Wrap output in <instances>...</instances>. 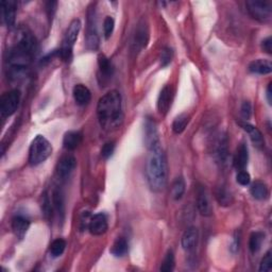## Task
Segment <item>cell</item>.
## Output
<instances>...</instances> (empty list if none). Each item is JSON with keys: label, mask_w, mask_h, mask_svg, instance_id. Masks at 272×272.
I'll list each match as a JSON object with an SVG mask.
<instances>
[{"label": "cell", "mask_w": 272, "mask_h": 272, "mask_svg": "<svg viewBox=\"0 0 272 272\" xmlns=\"http://www.w3.org/2000/svg\"><path fill=\"white\" fill-rule=\"evenodd\" d=\"M37 48L36 39L27 29H20L18 40L6 53V73L7 78L19 80L27 75L32 57Z\"/></svg>", "instance_id": "6da1fadb"}, {"label": "cell", "mask_w": 272, "mask_h": 272, "mask_svg": "<svg viewBox=\"0 0 272 272\" xmlns=\"http://www.w3.org/2000/svg\"><path fill=\"white\" fill-rule=\"evenodd\" d=\"M97 115L103 130L111 132L120 128L123 122V113L119 92L111 90L99 99Z\"/></svg>", "instance_id": "7a4b0ae2"}, {"label": "cell", "mask_w": 272, "mask_h": 272, "mask_svg": "<svg viewBox=\"0 0 272 272\" xmlns=\"http://www.w3.org/2000/svg\"><path fill=\"white\" fill-rule=\"evenodd\" d=\"M167 160L161 147L150 150L146 165L147 181L151 191L160 193L167 183Z\"/></svg>", "instance_id": "3957f363"}, {"label": "cell", "mask_w": 272, "mask_h": 272, "mask_svg": "<svg viewBox=\"0 0 272 272\" xmlns=\"http://www.w3.org/2000/svg\"><path fill=\"white\" fill-rule=\"evenodd\" d=\"M52 154V146L43 135H37L33 139L29 149V164L35 167L44 163Z\"/></svg>", "instance_id": "277c9868"}, {"label": "cell", "mask_w": 272, "mask_h": 272, "mask_svg": "<svg viewBox=\"0 0 272 272\" xmlns=\"http://www.w3.org/2000/svg\"><path fill=\"white\" fill-rule=\"evenodd\" d=\"M81 21L73 19L68 26L63 38V44L59 50V57L64 62H70L72 59V49L81 31Z\"/></svg>", "instance_id": "5b68a950"}, {"label": "cell", "mask_w": 272, "mask_h": 272, "mask_svg": "<svg viewBox=\"0 0 272 272\" xmlns=\"http://www.w3.org/2000/svg\"><path fill=\"white\" fill-rule=\"evenodd\" d=\"M246 5L254 19L261 22H266L271 19L272 3L269 0H248Z\"/></svg>", "instance_id": "8992f818"}, {"label": "cell", "mask_w": 272, "mask_h": 272, "mask_svg": "<svg viewBox=\"0 0 272 272\" xmlns=\"http://www.w3.org/2000/svg\"><path fill=\"white\" fill-rule=\"evenodd\" d=\"M20 92L18 89H12L6 92L0 99V113L2 117H10L17 111L20 102Z\"/></svg>", "instance_id": "52a82bcc"}, {"label": "cell", "mask_w": 272, "mask_h": 272, "mask_svg": "<svg viewBox=\"0 0 272 272\" xmlns=\"http://www.w3.org/2000/svg\"><path fill=\"white\" fill-rule=\"evenodd\" d=\"M144 141L148 150L155 149L160 147V137L156 123L151 118H147L144 128Z\"/></svg>", "instance_id": "ba28073f"}, {"label": "cell", "mask_w": 272, "mask_h": 272, "mask_svg": "<svg viewBox=\"0 0 272 272\" xmlns=\"http://www.w3.org/2000/svg\"><path fill=\"white\" fill-rule=\"evenodd\" d=\"M86 45L89 49H97L99 46V36L96 26L95 11L90 10L88 12L87 18V30H86Z\"/></svg>", "instance_id": "9c48e42d"}, {"label": "cell", "mask_w": 272, "mask_h": 272, "mask_svg": "<svg viewBox=\"0 0 272 272\" xmlns=\"http://www.w3.org/2000/svg\"><path fill=\"white\" fill-rule=\"evenodd\" d=\"M109 229L108 218L103 213H98L92 216L88 225V231L94 236H101L106 233Z\"/></svg>", "instance_id": "30bf717a"}, {"label": "cell", "mask_w": 272, "mask_h": 272, "mask_svg": "<svg viewBox=\"0 0 272 272\" xmlns=\"http://www.w3.org/2000/svg\"><path fill=\"white\" fill-rule=\"evenodd\" d=\"M76 166L77 161L75 159V156H72L70 154L64 155L56 165V175L62 180L67 179L72 174V171L75 170Z\"/></svg>", "instance_id": "8fae6325"}, {"label": "cell", "mask_w": 272, "mask_h": 272, "mask_svg": "<svg viewBox=\"0 0 272 272\" xmlns=\"http://www.w3.org/2000/svg\"><path fill=\"white\" fill-rule=\"evenodd\" d=\"M98 65H99V82L100 84L104 85L108 83V82L111 80L113 72H114V67L111 63V61L103 54H100L98 57Z\"/></svg>", "instance_id": "7c38bea8"}, {"label": "cell", "mask_w": 272, "mask_h": 272, "mask_svg": "<svg viewBox=\"0 0 272 272\" xmlns=\"http://www.w3.org/2000/svg\"><path fill=\"white\" fill-rule=\"evenodd\" d=\"M2 12V18L4 23L9 28H12L15 24L16 11H17V2L14 0H3L0 3Z\"/></svg>", "instance_id": "4fadbf2b"}, {"label": "cell", "mask_w": 272, "mask_h": 272, "mask_svg": "<svg viewBox=\"0 0 272 272\" xmlns=\"http://www.w3.org/2000/svg\"><path fill=\"white\" fill-rule=\"evenodd\" d=\"M197 207L202 216L209 217L212 215L213 209L210 202V198L207 189L203 186H200L197 191Z\"/></svg>", "instance_id": "5bb4252c"}, {"label": "cell", "mask_w": 272, "mask_h": 272, "mask_svg": "<svg viewBox=\"0 0 272 272\" xmlns=\"http://www.w3.org/2000/svg\"><path fill=\"white\" fill-rule=\"evenodd\" d=\"M198 240H199V232H198V229L195 227L188 228L182 236L181 245H182V248L186 252H192L196 249V247L198 245Z\"/></svg>", "instance_id": "9a60e30c"}, {"label": "cell", "mask_w": 272, "mask_h": 272, "mask_svg": "<svg viewBox=\"0 0 272 272\" xmlns=\"http://www.w3.org/2000/svg\"><path fill=\"white\" fill-rule=\"evenodd\" d=\"M249 162V151H248V147H247L244 143H242L240 146L237 147L234 159H233V164L234 167L240 171V170H245L247 165H248Z\"/></svg>", "instance_id": "2e32d148"}, {"label": "cell", "mask_w": 272, "mask_h": 272, "mask_svg": "<svg viewBox=\"0 0 272 272\" xmlns=\"http://www.w3.org/2000/svg\"><path fill=\"white\" fill-rule=\"evenodd\" d=\"M240 125L247 132V133H248L252 144L257 148H259V149H262L264 145H265V139H264L262 132L257 127L250 125V123L240 122Z\"/></svg>", "instance_id": "e0dca14e"}, {"label": "cell", "mask_w": 272, "mask_h": 272, "mask_svg": "<svg viewBox=\"0 0 272 272\" xmlns=\"http://www.w3.org/2000/svg\"><path fill=\"white\" fill-rule=\"evenodd\" d=\"M172 89L169 85L164 86L158 99V110L162 115H166L171 106Z\"/></svg>", "instance_id": "ac0fdd59"}, {"label": "cell", "mask_w": 272, "mask_h": 272, "mask_svg": "<svg viewBox=\"0 0 272 272\" xmlns=\"http://www.w3.org/2000/svg\"><path fill=\"white\" fill-rule=\"evenodd\" d=\"M30 227V221L24 216L21 215H16L12 219V230L14 235L19 238V240H22L26 235L27 231L29 230Z\"/></svg>", "instance_id": "d6986e66"}, {"label": "cell", "mask_w": 272, "mask_h": 272, "mask_svg": "<svg viewBox=\"0 0 272 272\" xmlns=\"http://www.w3.org/2000/svg\"><path fill=\"white\" fill-rule=\"evenodd\" d=\"M83 135L79 131H69L64 135L63 138V147L66 150L72 151L76 150L77 148L81 145Z\"/></svg>", "instance_id": "ffe728a7"}, {"label": "cell", "mask_w": 272, "mask_h": 272, "mask_svg": "<svg viewBox=\"0 0 272 272\" xmlns=\"http://www.w3.org/2000/svg\"><path fill=\"white\" fill-rule=\"evenodd\" d=\"M73 99L78 105H86L89 103L90 99H92V94H90V90L83 84H77L73 87L72 90Z\"/></svg>", "instance_id": "44dd1931"}, {"label": "cell", "mask_w": 272, "mask_h": 272, "mask_svg": "<svg viewBox=\"0 0 272 272\" xmlns=\"http://www.w3.org/2000/svg\"><path fill=\"white\" fill-rule=\"evenodd\" d=\"M249 71L257 75H269L272 71V64L268 60H255L250 63Z\"/></svg>", "instance_id": "7402d4cb"}, {"label": "cell", "mask_w": 272, "mask_h": 272, "mask_svg": "<svg viewBox=\"0 0 272 272\" xmlns=\"http://www.w3.org/2000/svg\"><path fill=\"white\" fill-rule=\"evenodd\" d=\"M251 196L257 200H266L269 197V189L266 183L262 182V181H255V182L250 187Z\"/></svg>", "instance_id": "603a6c76"}, {"label": "cell", "mask_w": 272, "mask_h": 272, "mask_svg": "<svg viewBox=\"0 0 272 272\" xmlns=\"http://www.w3.org/2000/svg\"><path fill=\"white\" fill-rule=\"evenodd\" d=\"M52 204H53V209L55 210L57 215H59L60 219L63 220L64 214H65L64 197L59 188H55L52 193Z\"/></svg>", "instance_id": "cb8c5ba5"}, {"label": "cell", "mask_w": 272, "mask_h": 272, "mask_svg": "<svg viewBox=\"0 0 272 272\" xmlns=\"http://www.w3.org/2000/svg\"><path fill=\"white\" fill-rule=\"evenodd\" d=\"M148 39H149V32H148V28L145 24H139L137 27L135 37H134V45L135 48L142 49L146 47Z\"/></svg>", "instance_id": "d4e9b609"}, {"label": "cell", "mask_w": 272, "mask_h": 272, "mask_svg": "<svg viewBox=\"0 0 272 272\" xmlns=\"http://www.w3.org/2000/svg\"><path fill=\"white\" fill-rule=\"evenodd\" d=\"M215 197H216V199H217L218 203L220 205H222V207H229V205H231V204L233 203V196H232V194H231L229 189L226 186H224V185L219 186L216 189Z\"/></svg>", "instance_id": "484cf974"}, {"label": "cell", "mask_w": 272, "mask_h": 272, "mask_svg": "<svg viewBox=\"0 0 272 272\" xmlns=\"http://www.w3.org/2000/svg\"><path fill=\"white\" fill-rule=\"evenodd\" d=\"M189 121H191V116H189L188 114L186 113L180 114L179 116L175 118L174 122H172V131H174L176 134L183 133Z\"/></svg>", "instance_id": "4316f807"}, {"label": "cell", "mask_w": 272, "mask_h": 272, "mask_svg": "<svg viewBox=\"0 0 272 272\" xmlns=\"http://www.w3.org/2000/svg\"><path fill=\"white\" fill-rule=\"evenodd\" d=\"M185 193V181L182 177H179L175 180L171 186V197L172 199L178 201L182 199V197Z\"/></svg>", "instance_id": "83f0119b"}, {"label": "cell", "mask_w": 272, "mask_h": 272, "mask_svg": "<svg viewBox=\"0 0 272 272\" xmlns=\"http://www.w3.org/2000/svg\"><path fill=\"white\" fill-rule=\"evenodd\" d=\"M264 240H265V234L263 232H253L250 235V240H249V249L251 251V253L255 254L258 253L261 248L262 245L264 243Z\"/></svg>", "instance_id": "f1b7e54d"}, {"label": "cell", "mask_w": 272, "mask_h": 272, "mask_svg": "<svg viewBox=\"0 0 272 272\" xmlns=\"http://www.w3.org/2000/svg\"><path fill=\"white\" fill-rule=\"evenodd\" d=\"M129 249V245L128 242L125 240V238H118V240L114 243L113 247L111 248V253L116 258H121L125 257L127 254Z\"/></svg>", "instance_id": "f546056e"}, {"label": "cell", "mask_w": 272, "mask_h": 272, "mask_svg": "<svg viewBox=\"0 0 272 272\" xmlns=\"http://www.w3.org/2000/svg\"><path fill=\"white\" fill-rule=\"evenodd\" d=\"M175 265H176L175 253L172 250H168L166 255H165L164 260H163L160 270L162 272H171L172 270L175 269Z\"/></svg>", "instance_id": "4dcf8cb0"}, {"label": "cell", "mask_w": 272, "mask_h": 272, "mask_svg": "<svg viewBox=\"0 0 272 272\" xmlns=\"http://www.w3.org/2000/svg\"><path fill=\"white\" fill-rule=\"evenodd\" d=\"M66 248V242L62 238H57V240L53 241L49 248V252L52 258H59L64 253Z\"/></svg>", "instance_id": "1f68e13d"}, {"label": "cell", "mask_w": 272, "mask_h": 272, "mask_svg": "<svg viewBox=\"0 0 272 272\" xmlns=\"http://www.w3.org/2000/svg\"><path fill=\"white\" fill-rule=\"evenodd\" d=\"M174 57V51L170 48H164L160 54V63L162 67H166L168 66Z\"/></svg>", "instance_id": "d6a6232c"}, {"label": "cell", "mask_w": 272, "mask_h": 272, "mask_svg": "<svg viewBox=\"0 0 272 272\" xmlns=\"http://www.w3.org/2000/svg\"><path fill=\"white\" fill-rule=\"evenodd\" d=\"M115 28V20L111 16H106L103 21V34L106 39H109L113 34V31Z\"/></svg>", "instance_id": "836d02e7"}, {"label": "cell", "mask_w": 272, "mask_h": 272, "mask_svg": "<svg viewBox=\"0 0 272 272\" xmlns=\"http://www.w3.org/2000/svg\"><path fill=\"white\" fill-rule=\"evenodd\" d=\"M272 270V255L271 251H268L261 262L260 271L261 272H270Z\"/></svg>", "instance_id": "e575fe53"}, {"label": "cell", "mask_w": 272, "mask_h": 272, "mask_svg": "<svg viewBox=\"0 0 272 272\" xmlns=\"http://www.w3.org/2000/svg\"><path fill=\"white\" fill-rule=\"evenodd\" d=\"M236 181L238 184H241L242 186H248L251 182V177L249 175L248 171L245 170H240L236 175Z\"/></svg>", "instance_id": "d590c367"}, {"label": "cell", "mask_w": 272, "mask_h": 272, "mask_svg": "<svg viewBox=\"0 0 272 272\" xmlns=\"http://www.w3.org/2000/svg\"><path fill=\"white\" fill-rule=\"evenodd\" d=\"M115 150V143L114 142H108L105 143L101 149V156L103 159H109L112 156Z\"/></svg>", "instance_id": "8d00e7d4"}, {"label": "cell", "mask_w": 272, "mask_h": 272, "mask_svg": "<svg viewBox=\"0 0 272 272\" xmlns=\"http://www.w3.org/2000/svg\"><path fill=\"white\" fill-rule=\"evenodd\" d=\"M241 114H242V117H243L245 120L250 119L251 115H252V106H251V103H250L249 101H245V102L242 104Z\"/></svg>", "instance_id": "74e56055"}, {"label": "cell", "mask_w": 272, "mask_h": 272, "mask_svg": "<svg viewBox=\"0 0 272 272\" xmlns=\"http://www.w3.org/2000/svg\"><path fill=\"white\" fill-rule=\"evenodd\" d=\"M262 49L263 51H265L268 54L272 53V39L271 37H267L262 42Z\"/></svg>", "instance_id": "f35d334b"}, {"label": "cell", "mask_w": 272, "mask_h": 272, "mask_svg": "<svg viewBox=\"0 0 272 272\" xmlns=\"http://www.w3.org/2000/svg\"><path fill=\"white\" fill-rule=\"evenodd\" d=\"M55 7H56V2L55 1H49L46 3V11L48 13L49 18H52V16L55 12Z\"/></svg>", "instance_id": "ab89813d"}, {"label": "cell", "mask_w": 272, "mask_h": 272, "mask_svg": "<svg viewBox=\"0 0 272 272\" xmlns=\"http://www.w3.org/2000/svg\"><path fill=\"white\" fill-rule=\"evenodd\" d=\"M238 248H240V237L235 236L234 237V244L232 246V251L236 252L238 250Z\"/></svg>", "instance_id": "60d3db41"}, {"label": "cell", "mask_w": 272, "mask_h": 272, "mask_svg": "<svg viewBox=\"0 0 272 272\" xmlns=\"http://www.w3.org/2000/svg\"><path fill=\"white\" fill-rule=\"evenodd\" d=\"M271 85H272V83H269L268 84V87H267V100H268V103L271 105V103H272V98H271V96H272V92H271Z\"/></svg>", "instance_id": "b9f144b4"}]
</instances>
